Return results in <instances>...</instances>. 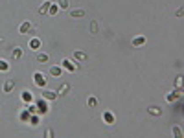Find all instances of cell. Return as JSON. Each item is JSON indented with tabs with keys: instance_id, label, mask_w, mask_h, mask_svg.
<instances>
[{
	"instance_id": "obj_21",
	"label": "cell",
	"mask_w": 184,
	"mask_h": 138,
	"mask_svg": "<svg viewBox=\"0 0 184 138\" xmlns=\"http://www.w3.org/2000/svg\"><path fill=\"white\" fill-rule=\"evenodd\" d=\"M173 134H175L177 138H180V136H182V131H180V127H173Z\"/></svg>"
},
{
	"instance_id": "obj_5",
	"label": "cell",
	"mask_w": 184,
	"mask_h": 138,
	"mask_svg": "<svg viewBox=\"0 0 184 138\" xmlns=\"http://www.w3.org/2000/svg\"><path fill=\"white\" fill-rule=\"evenodd\" d=\"M11 57L15 59V61H18L20 57H22V48H18V46H17V48H13V53H11Z\"/></svg>"
},
{
	"instance_id": "obj_11",
	"label": "cell",
	"mask_w": 184,
	"mask_h": 138,
	"mask_svg": "<svg viewBox=\"0 0 184 138\" xmlns=\"http://www.w3.org/2000/svg\"><path fill=\"white\" fill-rule=\"evenodd\" d=\"M50 0H46V2H43V6H40V8H39V13H40V15H44V13H48V8H50Z\"/></svg>"
},
{
	"instance_id": "obj_20",
	"label": "cell",
	"mask_w": 184,
	"mask_h": 138,
	"mask_svg": "<svg viewBox=\"0 0 184 138\" xmlns=\"http://www.w3.org/2000/svg\"><path fill=\"white\" fill-rule=\"evenodd\" d=\"M74 57H76V59H87V53H83V52H74Z\"/></svg>"
},
{
	"instance_id": "obj_14",
	"label": "cell",
	"mask_w": 184,
	"mask_h": 138,
	"mask_svg": "<svg viewBox=\"0 0 184 138\" xmlns=\"http://www.w3.org/2000/svg\"><path fill=\"white\" fill-rule=\"evenodd\" d=\"M8 70H9V65H8V61L0 59V72H8Z\"/></svg>"
},
{
	"instance_id": "obj_8",
	"label": "cell",
	"mask_w": 184,
	"mask_h": 138,
	"mask_svg": "<svg viewBox=\"0 0 184 138\" xmlns=\"http://www.w3.org/2000/svg\"><path fill=\"white\" fill-rule=\"evenodd\" d=\"M50 74L53 75V78H59V75L63 74V68H61V66H52L50 68Z\"/></svg>"
},
{
	"instance_id": "obj_1",
	"label": "cell",
	"mask_w": 184,
	"mask_h": 138,
	"mask_svg": "<svg viewBox=\"0 0 184 138\" xmlns=\"http://www.w3.org/2000/svg\"><path fill=\"white\" fill-rule=\"evenodd\" d=\"M61 68L63 70H68V72H74V70H77V65L74 63V61H70V59H63V63H61Z\"/></svg>"
},
{
	"instance_id": "obj_13",
	"label": "cell",
	"mask_w": 184,
	"mask_h": 138,
	"mask_svg": "<svg viewBox=\"0 0 184 138\" xmlns=\"http://www.w3.org/2000/svg\"><path fill=\"white\" fill-rule=\"evenodd\" d=\"M30 48H33V50H39V48H40V41L33 37V39H31V43H30Z\"/></svg>"
},
{
	"instance_id": "obj_2",
	"label": "cell",
	"mask_w": 184,
	"mask_h": 138,
	"mask_svg": "<svg viewBox=\"0 0 184 138\" xmlns=\"http://www.w3.org/2000/svg\"><path fill=\"white\" fill-rule=\"evenodd\" d=\"M33 83H35L37 87H46V79H44V74H40V72H35V74H33Z\"/></svg>"
},
{
	"instance_id": "obj_3",
	"label": "cell",
	"mask_w": 184,
	"mask_h": 138,
	"mask_svg": "<svg viewBox=\"0 0 184 138\" xmlns=\"http://www.w3.org/2000/svg\"><path fill=\"white\" fill-rule=\"evenodd\" d=\"M131 44H133V46H136V48H138V46H144V44H146V37H144V35L134 37V39L131 41Z\"/></svg>"
},
{
	"instance_id": "obj_6",
	"label": "cell",
	"mask_w": 184,
	"mask_h": 138,
	"mask_svg": "<svg viewBox=\"0 0 184 138\" xmlns=\"http://www.w3.org/2000/svg\"><path fill=\"white\" fill-rule=\"evenodd\" d=\"M13 88H15V83H13L11 79H8V81L4 83V92H6V94H8V92H11Z\"/></svg>"
},
{
	"instance_id": "obj_4",
	"label": "cell",
	"mask_w": 184,
	"mask_h": 138,
	"mask_svg": "<svg viewBox=\"0 0 184 138\" xmlns=\"http://www.w3.org/2000/svg\"><path fill=\"white\" fill-rule=\"evenodd\" d=\"M70 17H74V18L85 17V9H70Z\"/></svg>"
},
{
	"instance_id": "obj_17",
	"label": "cell",
	"mask_w": 184,
	"mask_h": 138,
	"mask_svg": "<svg viewBox=\"0 0 184 138\" xmlns=\"http://www.w3.org/2000/svg\"><path fill=\"white\" fill-rule=\"evenodd\" d=\"M22 101H31V92L24 90V92H22Z\"/></svg>"
},
{
	"instance_id": "obj_7",
	"label": "cell",
	"mask_w": 184,
	"mask_h": 138,
	"mask_svg": "<svg viewBox=\"0 0 184 138\" xmlns=\"http://www.w3.org/2000/svg\"><path fill=\"white\" fill-rule=\"evenodd\" d=\"M30 28H31V24L28 22V20H26V22H22V24H20V28H18V31H20V33H24V35H26V33H28V31H30Z\"/></svg>"
},
{
	"instance_id": "obj_15",
	"label": "cell",
	"mask_w": 184,
	"mask_h": 138,
	"mask_svg": "<svg viewBox=\"0 0 184 138\" xmlns=\"http://www.w3.org/2000/svg\"><path fill=\"white\" fill-rule=\"evenodd\" d=\"M57 11H59V6H57V4H50V8H48V13H50V15H55Z\"/></svg>"
},
{
	"instance_id": "obj_19",
	"label": "cell",
	"mask_w": 184,
	"mask_h": 138,
	"mask_svg": "<svg viewBox=\"0 0 184 138\" xmlns=\"http://www.w3.org/2000/svg\"><path fill=\"white\" fill-rule=\"evenodd\" d=\"M39 109H40L39 112H43V114L46 112V110H48V107H46V103H44V101H39Z\"/></svg>"
},
{
	"instance_id": "obj_23",
	"label": "cell",
	"mask_w": 184,
	"mask_h": 138,
	"mask_svg": "<svg viewBox=\"0 0 184 138\" xmlns=\"http://www.w3.org/2000/svg\"><path fill=\"white\" fill-rule=\"evenodd\" d=\"M88 105H90V107H96V100L90 98V100H88Z\"/></svg>"
},
{
	"instance_id": "obj_22",
	"label": "cell",
	"mask_w": 184,
	"mask_h": 138,
	"mask_svg": "<svg viewBox=\"0 0 184 138\" xmlns=\"http://www.w3.org/2000/svg\"><path fill=\"white\" fill-rule=\"evenodd\" d=\"M35 33H37V30H35V28H33V26H31V28H30V31H28V33H26V35H31V37H33V35H35Z\"/></svg>"
},
{
	"instance_id": "obj_16",
	"label": "cell",
	"mask_w": 184,
	"mask_h": 138,
	"mask_svg": "<svg viewBox=\"0 0 184 138\" xmlns=\"http://www.w3.org/2000/svg\"><path fill=\"white\" fill-rule=\"evenodd\" d=\"M59 9H68V0H57Z\"/></svg>"
},
{
	"instance_id": "obj_12",
	"label": "cell",
	"mask_w": 184,
	"mask_h": 138,
	"mask_svg": "<svg viewBox=\"0 0 184 138\" xmlns=\"http://www.w3.org/2000/svg\"><path fill=\"white\" fill-rule=\"evenodd\" d=\"M43 96H44V100H55V98H57V94L52 92V90H44Z\"/></svg>"
},
{
	"instance_id": "obj_9",
	"label": "cell",
	"mask_w": 184,
	"mask_h": 138,
	"mask_svg": "<svg viewBox=\"0 0 184 138\" xmlns=\"http://www.w3.org/2000/svg\"><path fill=\"white\" fill-rule=\"evenodd\" d=\"M48 59H50V55H48V53H44V52L37 53V61H39V63H48Z\"/></svg>"
},
{
	"instance_id": "obj_18",
	"label": "cell",
	"mask_w": 184,
	"mask_h": 138,
	"mask_svg": "<svg viewBox=\"0 0 184 138\" xmlns=\"http://www.w3.org/2000/svg\"><path fill=\"white\" fill-rule=\"evenodd\" d=\"M105 122L107 123H114V116L111 112H105Z\"/></svg>"
},
{
	"instance_id": "obj_10",
	"label": "cell",
	"mask_w": 184,
	"mask_h": 138,
	"mask_svg": "<svg viewBox=\"0 0 184 138\" xmlns=\"http://www.w3.org/2000/svg\"><path fill=\"white\" fill-rule=\"evenodd\" d=\"M147 110H149V114H153V116H160L162 114V109L160 107H155V105H151Z\"/></svg>"
}]
</instances>
